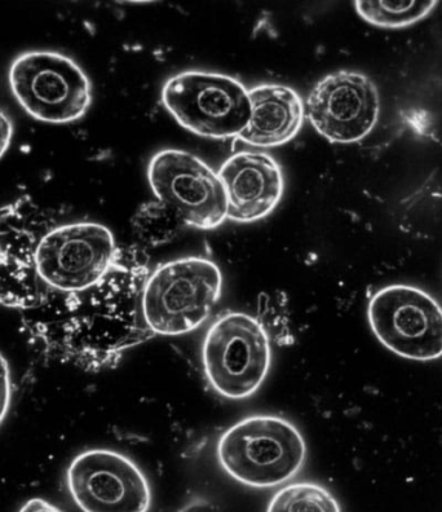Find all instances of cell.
<instances>
[{
  "label": "cell",
  "mask_w": 442,
  "mask_h": 512,
  "mask_svg": "<svg viewBox=\"0 0 442 512\" xmlns=\"http://www.w3.org/2000/svg\"><path fill=\"white\" fill-rule=\"evenodd\" d=\"M162 103L181 127L211 139L238 138L249 125V90L229 75L185 72L169 79Z\"/></svg>",
  "instance_id": "6"
},
{
  "label": "cell",
  "mask_w": 442,
  "mask_h": 512,
  "mask_svg": "<svg viewBox=\"0 0 442 512\" xmlns=\"http://www.w3.org/2000/svg\"><path fill=\"white\" fill-rule=\"evenodd\" d=\"M227 197V219L254 223L272 213L284 194V174L267 153L241 152L218 172Z\"/></svg>",
  "instance_id": "12"
},
{
  "label": "cell",
  "mask_w": 442,
  "mask_h": 512,
  "mask_svg": "<svg viewBox=\"0 0 442 512\" xmlns=\"http://www.w3.org/2000/svg\"><path fill=\"white\" fill-rule=\"evenodd\" d=\"M13 96L37 121L70 123L85 117L92 103L91 82L70 57L51 51L26 52L10 68Z\"/></svg>",
  "instance_id": "5"
},
{
  "label": "cell",
  "mask_w": 442,
  "mask_h": 512,
  "mask_svg": "<svg viewBox=\"0 0 442 512\" xmlns=\"http://www.w3.org/2000/svg\"><path fill=\"white\" fill-rule=\"evenodd\" d=\"M19 512H63L53 503L43 500V498H33L21 507Z\"/></svg>",
  "instance_id": "19"
},
{
  "label": "cell",
  "mask_w": 442,
  "mask_h": 512,
  "mask_svg": "<svg viewBox=\"0 0 442 512\" xmlns=\"http://www.w3.org/2000/svg\"><path fill=\"white\" fill-rule=\"evenodd\" d=\"M12 386L10 365L0 353V425L7 417L8 410L11 406Z\"/></svg>",
  "instance_id": "17"
},
{
  "label": "cell",
  "mask_w": 442,
  "mask_h": 512,
  "mask_svg": "<svg viewBox=\"0 0 442 512\" xmlns=\"http://www.w3.org/2000/svg\"><path fill=\"white\" fill-rule=\"evenodd\" d=\"M112 232L97 223L59 225L37 249L41 280L60 293H82L108 275L116 259Z\"/></svg>",
  "instance_id": "8"
},
{
  "label": "cell",
  "mask_w": 442,
  "mask_h": 512,
  "mask_svg": "<svg viewBox=\"0 0 442 512\" xmlns=\"http://www.w3.org/2000/svg\"><path fill=\"white\" fill-rule=\"evenodd\" d=\"M271 363L267 331L246 313L221 316L203 339L202 365L207 381L227 399L254 395L267 378Z\"/></svg>",
  "instance_id": "3"
},
{
  "label": "cell",
  "mask_w": 442,
  "mask_h": 512,
  "mask_svg": "<svg viewBox=\"0 0 442 512\" xmlns=\"http://www.w3.org/2000/svg\"><path fill=\"white\" fill-rule=\"evenodd\" d=\"M251 117L238 136L243 143L259 148L280 147L302 130L306 107L293 88L260 85L249 90Z\"/></svg>",
  "instance_id": "13"
},
{
  "label": "cell",
  "mask_w": 442,
  "mask_h": 512,
  "mask_svg": "<svg viewBox=\"0 0 442 512\" xmlns=\"http://www.w3.org/2000/svg\"><path fill=\"white\" fill-rule=\"evenodd\" d=\"M437 2H356L362 19L380 28H402L426 17Z\"/></svg>",
  "instance_id": "16"
},
{
  "label": "cell",
  "mask_w": 442,
  "mask_h": 512,
  "mask_svg": "<svg viewBox=\"0 0 442 512\" xmlns=\"http://www.w3.org/2000/svg\"><path fill=\"white\" fill-rule=\"evenodd\" d=\"M56 227V211L28 194L0 207V306L32 310L51 293L38 275L37 249Z\"/></svg>",
  "instance_id": "4"
},
{
  "label": "cell",
  "mask_w": 442,
  "mask_h": 512,
  "mask_svg": "<svg viewBox=\"0 0 442 512\" xmlns=\"http://www.w3.org/2000/svg\"><path fill=\"white\" fill-rule=\"evenodd\" d=\"M148 179L158 200L185 224L210 231L227 219V197L219 175L193 154L162 150L150 160Z\"/></svg>",
  "instance_id": "9"
},
{
  "label": "cell",
  "mask_w": 442,
  "mask_h": 512,
  "mask_svg": "<svg viewBox=\"0 0 442 512\" xmlns=\"http://www.w3.org/2000/svg\"><path fill=\"white\" fill-rule=\"evenodd\" d=\"M378 88L357 72L326 75L309 94L306 116L330 143H356L368 136L379 117Z\"/></svg>",
  "instance_id": "11"
},
{
  "label": "cell",
  "mask_w": 442,
  "mask_h": 512,
  "mask_svg": "<svg viewBox=\"0 0 442 512\" xmlns=\"http://www.w3.org/2000/svg\"><path fill=\"white\" fill-rule=\"evenodd\" d=\"M66 483L83 512H148L152 491L132 459L108 449H92L70 463Z\"/></svg>",
  "instance_id": "10"
},
{
  "label": "cell",
  "mask_w": 442,
  "mask_h": 512,
  "mask_svg": "<svg viewBox=\"0 0 442 512\" xmlns=\"http://www.w3.org/2000/svg\"><path fill=\"white\" fill-rule=\"evenodd\" d=\"M368 319L378 341L396 355L417 361L442 356V308L426 291L387 286L371 298Z\"/></svg>",
  "instance_id": "7"
},
{
  "label": "cell",
  "mask_w": 442,
  "mask_h": 512,
  "mask_svg": "<svg viewBox=\"0 0 442 512\" xmlns=\"http://www.w3.org/2000/svg\"><path fill=\"white\" fill-rule=\"evenodd\" d=\"M223 277L209 259L184 258L163 264L141 294V315L153 335L176 337L196 330L218 303Z\"/></svg>",
  "instance_id": "2"
},
{
  "label": "cell",
  "mask_w": 442,
  "mask_h": 512,
  "mask_svg": "<svg viewBox=\"0 0 442 512\" xmlns=\"http://www.w3.org/2000/svg\"><path fill=\"white\" fill-rule=\"evenodd\" d=\"M13 136L12 119L8 117L6 112L0 109V158L4 156L8 148L11 147Z\"/></svg>",
  "instance_id": "18"
},
{
  "label": "cell",
  "mask_w": 442,
  "mask_h": 512,
  "mask_svg": "<svg viewBox=\"0 0 442 512\" xmlns=\"http://www.w3.org/2000/svg\"><path fill=\"white\" fill-rule=\"evenodd\" d=\"M267 512H340V507L322 485L295 483L274 494Z\"/></svg>",
  "instance_id": "15"
},
{
  "label": "cell",
  "mask_w": 442,
  "mask_h": 512,
  "mask_svg": "<svg viewBox=\"0 0 442 512\" xmlns=\"http://www.w3.org/2000/svg\"><path fill=\"white\" fill-rule=\"evenodd\" d=\"M298 428L276 416H253L228 428L218 444L220 466L238 483L273 488L293 478L306 462Z\"/></svg>",
  "instance_id": "1"
},
{
  "label": "cell",
  "mask_w": 442,
  "mask_h": 512,
  "mask_svg": "<svg viewBox=\"0 0 442 512\" xmlns=\"http://www.w3.org/2000/svg\"><path fill=\"white\" fill-rule=\"evenodd\" d=\"M185 223L165 203H144L132 218V229L139 241L158 246L174 240Z\"/></svg>",
  "instance_id": "14"
}]
</instances>
